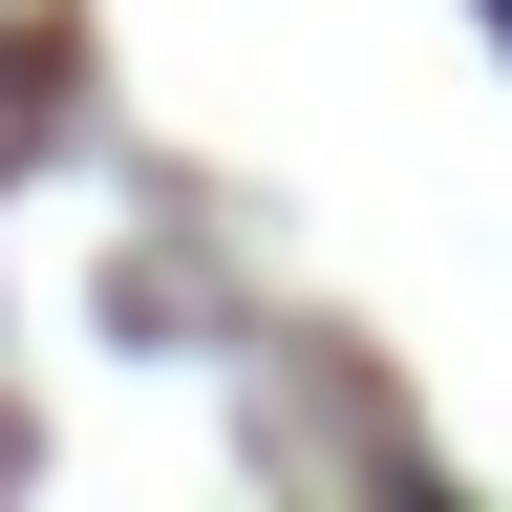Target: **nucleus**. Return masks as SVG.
Here are the masks:
<instances>
[{"instance_id":"1","label":"nucleus","mask_w":512,"mask_h":512,"mask_svg":"<svg viewBox=\"0 0 512 512\" xmlns=\"http://www.w3.org/2000/svg\"><path fill=\"white\" fill-rule=\"evenodd\" d=\"M491 43H512V0H491Z\"/></svg>"}]
</instances>
